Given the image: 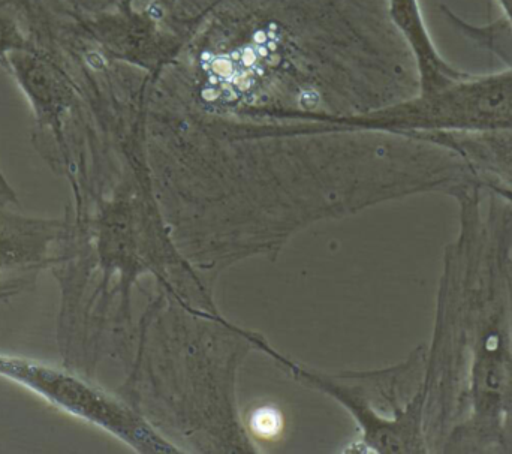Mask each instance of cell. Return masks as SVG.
<instances>
[{"label": "cell", "instance_id": "6", "mask_svg": "<svg viewBox=\"0 0 512 454\" xmlns=\"http://www.w3.org/2000/svg\"><path fill=\"white\" fill-rule=\"evenodd\" d=\"M32 44L14 0H0V68L8 71L9 57Z\"/></svg>", "mask_w": 512, "mask_h": 454}, {"label": "cell", "instance_id": "5", "mask_svg": "<svg viewBox=\"0 0 512 454\" xmlns=\"http://www.w3.org/2000/svg\"><path fill=\"white\" fill-rule=\"evenodd\" d=\"M391 17L411 45L420 71L421 92H433L466 74L442 60L430 41L417 0H390Z\"/></svg>", "mask_w": 512, "mask_h": 454}, {"label": "cell", "instance_id": "4", "mask_svg": "<svg viewBox=\"0 0 512 454\" xmlns=\"http://www.w3.org/2000/svg\"><path fill=\"white\" fill-rule=\"evenodd\" d=\"M426 140L459 153L484 191L512 206V129L487 134H433Z\"/></svg>", "mask_w": 512, "mask_h": 454}, {"label": "cell", "instance_id": "8", "mask_svg": "<svg viewBox=\"0 0 512 454\" xmlns=\"http://www.w3.org/2000/svg\"><path fill=\"white\" fill-rule=\"evenodd\" d=\"M0 204H2V206L18 204L17 194H15L12 186L9 185L8 179L3 176L2 170H0Z\"/></svg>", "mask_w": 512, "mask_h": 454}, {"label": "cell", "instance_id": "3", "mask_svg": "<svg viewBox=\"0 0 512 454\" xmlns=\"http://www.w3.org/2000/svg\"><path fill=\"white\" fill-rule=\"evenodd\" d=\"M68 236V219L27 218L0 206V300L32 291L39 273L62 266Z\"/></svg>", "mask_w": 512, "mask_h": 454}, {"label": "cell", "instance_id": "1", "mask_svg": "<svg viewBox=\"0 0 512 454\" xmlns=\"http://www.w3.org/2000/svg\"><path fill=\"white\" fill-rule=\"evenodd\" d=\"M430 348L426 437L444 453H512V206L481 188L454 195Z\"/></svg>", "mask_w": 512, "mask_h": 454}, {"label": "cell", "instance_id": "7", "mask_svg": "<svg viewBox=\"0 0 512 454\" xmlns=\"http://www.w3.org/2000/svg\"><path fill=\"white\" fill-rule=\"evenodd\" d=\"M252 431L261 438L277 437L282 431V414L274 408H259L251 419Z\"/></svg>", "mask_w": 512, "mask_h": 454}, {"label": "cell", "instance_id": "2", "mask_svg": "<svg viewBox=\"0 0 512 454\" xmlns=\"http://www.w3.org/2000/svg\"><path fill=\"white\" fill-rule=\"evenodd\" d=\"M6 72L15 78L32 108L33 144L75 188L83 174L86 95L80 83L53 48L33 39L26 50L11 54Z\"/></svg>", "mask_w": 512, "mask_h": 454}]
</instances>
